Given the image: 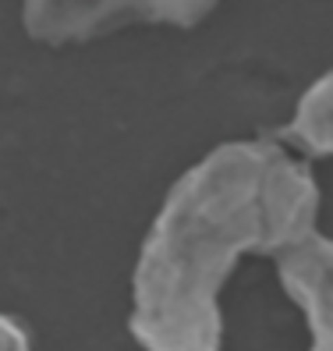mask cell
Segmentation results:
<instances>
[{
	"label": "cell",
	"instance_id": "cell-1",
	"mask_svg": "<svg viewBox=\"0 0 333 351\" xmlns=\"http://www.w3.org/2000/svg\"><path fill=\"white\" fill-rule=\"evenodd\" d=\"M319 184L277 142H227L184 174L142 241L132 337L145 351H220V287L245 252L312 234Z\"/></svg>",
	"mask_w": 333,
	"mask_h": 351
},
{
	"label": "cell",
	"instance_id": "cell-2",
	"mask_svg": "<svg viewBox=\"0 0 333 351\" xmlns=\"http://www.w3.org/2000/svg\"><path fill=\"white\" fill-rule=\"evenodd\" d=\"M220 0H22V25L39 43H86V39L128 25L192 29Z\"/></svg>",
	"mask_w": 333,
	"mask_h": 351
},
{
	"label": "cell",
	"instance_id": "cell-3",
	"mask_svg": "<svg viewBox=\"0 0 333 351\" xmlns=\"http://www.w3.org/2000/svg\"><path fill=\"white\" fill-rule=\"evenodd\" d=\"M277 274L284 291L301 305L312 330L308 351H333V238L312 231L280 252Z\"/></svg>",
	"mask_w": 333,
	"mask_h": 351
},
{
	"label": "cell",
	"instance_id": "cell-4",
	"mask_svg": "<svg viewBox=\"0 0 333 351\" xmlns=\"http://www.w3.org/2000/svg\"><path fill=\"white\" fill-rule=\"evenodd\" d=\"M284 138L312 156H333V71L316 78L301 93L295 117L284 128Z\"/></svg>",
	"mask_w": 333,
	"mask_h": 351
},
{
	"label": "cell",
	"instance_id": "cell-5",
	"mask_svg": "<svg viewBox=\"0 0 333 351\" xmlns=\"http://www.w3.org/2000/svg\"><path fill=\"white\" fill-rule=\"evenodd\" d=\"M0 351H32L29 330L18 323V319L4 316V313H0Z\"/></svg>",
	"mask_w": 333,
	"mask_h": 351
}]
</instances>
